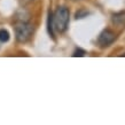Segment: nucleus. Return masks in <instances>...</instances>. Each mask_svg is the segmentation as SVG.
<instances>
[{
    "instance_id": "1",
    "label": "nucleus",
    "mask_w": 125,
    "mask_h": 125,
    "mask_svg": "<svg viewBox=\"0 0 125 125\" xmlns=\"http://www.w3.org/2000/svg\"><path fill=\"white\" fill-rule=\"evenodd\" d=\"M70 13L67 7H59L53 14V28L57 32H64L68 29Z\"/></svg>"
},
{
    "instance_id": "2",
    "label": "nucleus",
    "mask_w": 125,
    "mask_h": 125,
    "mask_svg": "<svg viewBox=\"0 0 125 125\" xmlns=\"http://www.w3.org/2000/svg\"><path fill=\"white\" fill-rule=\"evenodd\" d=\"M32 32H33V27L30 23L21 21V22H17L15 24V34L19 42H28L30 39Z\"/></svg>"
},
{
    "instance_id": "3",
    "label": "nucleus",
    "mask_w": 125,
    "mask_h": 125,
    "mask_svg": "<svg viewBox=\"0 0 125 125\" xmlns=\"http://www.w3.org/2000/svg\"><path fill=\"white\" fill-rule=\"evenodd\" d=\"M115 39H116V33L109 29H106L99 34L98 44L101 47H108L115 42Z\"/></svg>"
},
{
    "instance_id": "4",
    "label": "nucleus",
    "mask_w": 125,
    "mask_h": 125,
    "mask_svg": "<svg viewBox=\"0 0 125 125\" xmlns=\"http://www.w3.org/2000/svg\"><path fill=\"white\" fill-rule=\"evenodd\" d=\"M113 23L119 29H125V11H119L113 15Z\"/></svg>"
},
{
    "instance_id": "5",
    "label": "nucleus",
    "mask_w": 125,
    "mask_h": 125,
    "mask_svg": "<svg viewBox=\"0 0 125 125\" xmlns=\"http://www.w3.org/2000/svg\"><path fill=\"white\" fill-rule=\"evenodd\" d=\"M47 30L51 37L54 38V28H53V13L48 11V19H47Z\"/></svg>"
},
{
    "instance_id": "6",
    "label": "nucleus",
    "mask_w": 125,
    "mask_h": 125,
    "mask_svg": "<svg viewBox=\"0 0 125 125\" xmlns=\"http://www.w3.org/2000/svg\"><path fill=\"white\" fill-rule=\"evenodd\" d=\"M9 40V32L5 29L0 30V42H6Z\"/></svg>"
},
{
    "instance_id": "7",
    "label": "nucleus",
    "mask_w": 125,
    "mask_h": 125,
    "mask_svg": "<svg viewBox=\"0 0 125 125\" xmlns=\"http://www.w3.org/2000/svg\"><path fill=\"white\" fill-rule=\"evenodd\" d=\"M88 14H90V13H88L86 9H80V10H78V11L76 13L75 17H76L77 20H80V19H84V17H86Z\"/></svg>"
},
{
    "instance_id": "8",
    "label": "nucleus",
    "mask_w": 125,
    "mask_h": 125,
    "mask_svg": "<svg viewBox=\"0 0 125 125\" xmlns=\"http://www.w3.org/2000/svg\"><path fill=\"white\" fill-rule=\"evenodd\" d=\"M85 54H86V51H84L82 48H77L73 54H72V56L73 57H82V56H85Z\"/></svg>"
},
{
    "instance_id": "9",
    "label": "nucleus",
    "mask_w": 125,
    "mask_h": 125,
    "mask_svg": "<svg viewBox=\"0 0 125 125\" xmlns=\"http://www.w3.org/2000/svg\"><path fill=\"white\" fill-rule=\"evenodd\" d=\"M33 0H21V2H22L23 5H27V4H30V2H32Z\"/></svg>"
}]
</instances>
